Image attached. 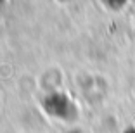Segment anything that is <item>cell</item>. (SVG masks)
Segmentation results:
<instances>
[{"label":"cell","instance_id":"cell-2","mask_svg":"<svg viewBox=\"0 0 135 133\" xmlns=\"http://www.w3.org/2000/svg\"><path fill=\"white\" fill-rule=\"evenodd\" d=\"M104 5L107 9H111V11H119V9H123L127 5L128 0H102Z\"/></svg>","mask_w":135,"mask_h":133},{"label":"cell","instance_id":"cell-4","mask_svg":"<svg viewBox=\"0 0 135 133\" xmlns=\"http://www.w3.org/2000/svg\"><path fill=\"white\" fill-rule=\"evenodd\" d=\"M68 133H81V131H78V130H71V131H68Z\"/></svg>","mask_w":135,"mask_h":133},{"label":"cell","instance_id":"cell-3","mask_svg":"<svg viewBox=\"0 0 135 133\" xmlns=\"http://www.w3.org/2000/svg\"><path fill=\"white\" fill-rule=\"evenodd\" d=\"M125 133H135V128H128V130H127Z\"/></svg>","mask_w":135,"mask_h":133},{"label":"cell","instance_id":"cell-1","mask_svg":"<svg viewBox=\"0 0 135 133\" xmlns=\"http://www.w3.org/2000/svg\"><path fill=\"white\" fill-rule=\"evenodd\" d=\"M44 109L52 117L64 119V121H69L76 116V107L73 100H69L66 93H59V92L50 93L44 98Z\"/></svg>","mask_w":135,"mask_h":133}]
</instances>
